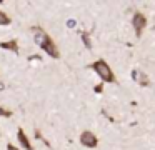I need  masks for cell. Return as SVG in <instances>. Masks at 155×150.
I'll use <instances>...</instances> for the list:
<instances>
[{
  "instance_id": "1",
  "label": "cell",
  "mask_w": 155,
  "mask_h": 150,
  "mask_svg": "<svg viewBox=\"0 0 155 150\" xmlns=\"http://www.w3.org/2000/svg\"><path fill=\"white\" fill-rule=\"evenodd\" d=\"M34 40L48 57H52V58H58L60 57V52H58L55 42L52 40V37L45 30L38 28V27H34Z\"/></svg>"
},
{
  "instance_id": "2",
  "label": "cell",
  "mask_w": 155,
  "mask_h": 150,
  "mask_svg": "<svg viewBox=\"0 0 155 150\" xmlns=\"http://www.w3.org/2000/svg\"><path fill=\"white\" fill-rule=\"evenodd\" d=\"M92 70H94L95 73H97L98 77L102 78V82H107V83H115V75L114 72H112V68L108 67V63L105 62V60L98 58L97 62L92 63Z\"/></svg>"
},
{
  "instance_id": "3",
  "label": "cell",
  "mask_w": 155,
  "mask_h": 150,
  "mask_svg": "<svg viewBox=\"0 0 155 150\" xmlns=\"http://www.w3.org/2000/svg\"><path fill=\"white\" fill-rule=\"evenodd\" d=\"M132 27H134L137 37H140L142 32H143V28L147 27V17H145L143 13H140V12L134 13V17H132Z\"/></svg>"
},
{
  "instance_id": "4",
  "label": "cell",
  "mask_w": 155,
  "mask_h": 150,
  "mask_svg": "<svg viewBox=\"0 0 155 150\" xmlns=\"http://www.w3.org/2000/svg\"><path fill=\"white\" fill-rule=\"evenodd\" d=\"M80 143L84 147H87V148H95L98 145V138L94 135V132L85 130V132L80 133Z\"/></svg>"
},
{
  "instance_id": "5",
  "label": "cell",
  "mask_w": 155,
  "mask_h": 150,
  "mask_svg": "<svg viewBox=\"0 0 155 150\" xmlns=\"http://www.w3.org/2000/svg\"><path fill=\"white\" fill-rule=\"evenodd\" d=\"M17 140L20 142V145L24 147L25 150H34V145L30 143V140H28L27 133L24 132L22 128H18V133H17Z\"/></svg>"
},
{
  "instance_id": "6",
  "label": "cell",
  "mask_w": 155,
  "mask_h": 150,
  "mask_svg": "<svg viewBox=\"0 0 155 150\" xmlns=\"http://www.w3.org/2000/svg\"><path fill=\"white\" fill-rule=\"evenodd\" d=\"M132 78H134L138 85H142V87L148 85V77L145 75L143 72H140V70H132Z\"/></svg>"
},
{
  "instance_id": "7",
  "label": "cell",
  "mask_w": 155,
  "mask_h": 150,
  "mask_svg": "<svg viewBox=\"0 0 155 150\" xmlns=\"http://www.w3.org/2000/svg\"><path fill=\"white\" fill-rule=\"evenodd\" d=\"M0 48L10 50V52H14V53H18V43H17V40H7V42H0Z\"/></svg>"
},
{
  "instance_id": "8",
  "label": "cell",
  "mask_w": 155,
  "mask_h": 150,
  "mask_svg": "<svg viewBox=\"0 0 155 150\" xmlns=\"http://www.w3.org/2000/svg\"><path fill=\"white\" fill-rule=\"evenodd\" d=\"M0 25H10V17L4 10H0Z\"/></svg>"
},
{
  "instance_id": "9",
  "label": "cell",
  "mask_w": 155,
  "mask_h": 150,
  "mask_svg": "<svg viewBox=\"0 0 155 150\" xmlns=\"http://www.w3.org/2000/svg\"><path fill=\"white\" fill-rule=\"evenodd\" d=\"M80 38H82V42H84V45L87 47L88 50H92V42H90V38H88V33L82 32L80 33Z\"/></svg>"
},
{
  "instance_id": "10",
  "label": "cell",
  "mask_w": 155,
  "mask_h": 150,
  "mask_svg": "<svg viewBox=\"0 0 155 150\" xmlns=\"http://www.w3.org/2000/svg\"><path fill=\"white\" fill-rule=\"evenodd\" d=\"M10 115H12L10 110L4 108V107H0V117H10Z\"/></svg>"
},
{
  "instance_id": "11",
  "label": "cell",
  "mask_w": 155,
  "mask_h": 150,
  "mask_svg": "<svg viewBox=\"0 0 155 150\" xmlns=\"http://www.w3.org/2000/svg\"><path fill=\"white\" fill-rule=\"evenodd\" d=\"M7 150H20V148H18V147H15L14 143H8V145H7Z\"/></svg>"
},
{
  "instance_id": "12",
  "label": "cell",
  "mask_w": 155,
  "mask_h": 150,
  "mask_svg": "<svg viewBox=\"0 0 155 150\" xmlns=\"http://www.w3.org/2000/svg\"><path fill=\"white\" fill-rule=\"evenodd\" d=\"M68 27H75V20H68Z\"/></svg>"
},
{
  "instance_id": "13",
  "label": "cell",
  "mask_w": 155,
  "mask_h": 150,
  "mask_svg": "<svg viewBox=\"0 0 155 150\" xmlns=\"http://www.w3.org/2000/svg\"><path fill=\"white\" fill-rule=\"evenodd\" d=\"M0 90H4V83H0Z\"/></svg>"
}]
</instances>
